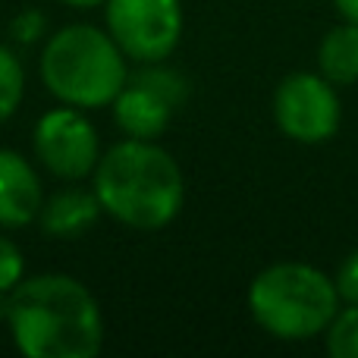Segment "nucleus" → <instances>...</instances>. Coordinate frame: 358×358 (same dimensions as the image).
I'll return each mask as SVG.
<instances>
[{
	"label": "nucleus",
	"mask_w": 358,
	"mask_h": 358,
	"mask_svg": "<svg viewBox=\"0 0 358 358\" xmlns=\"http://www.w3.org/2000/svg\"><path fill=\"white\" fill-rule=\"evenodd\" d=\"M3 315L25 358H94L104 346L98 299L69 273L25 277L6 296Z\"/></svg>",
	"instance_id": "nucleus-1"
},
{
	"label": "nucleus",
	"mask_w": 358,
	"mask_h": 358,
	"mask_svg": "<svg viewBox=\"0 0 358 358\" xmlns=\"http://www.w3.org/2000/svg\"><path fill=\"white\" fill-rule=\"evenodd\" d=\"M94 195L104 214L142 233L164 229L185 204V179L176 157L157 142L126 138L104 151L94 167Z\"/></svg>",
	"instance_id": "nucleus-2"
},
{
	"label": "nucleus",
	"mask_w": 358,
	"mask_h": 358,
	"mask_svg": "<svg viewBox=\"0 0 358 358\" xmlns=\"http://www.w3.org/2000/svg\"><path fill=\"white\" fill-rule=\"evenodd\" d=\"M41 82L60 104L94 110L110 107L129 82L126 54L98 25H63L41 50Z\"/></svg>",
	"instance_id": "nucleus-3"
},
{
	"label": "nucleus",
	"mask_w": 358,
	"mask_h": 358,
	"mask_svg": "<svg viewBox=\"0 0 358 358\" xmlns=\"http://www.w3.org/2000/svg\"><path fill=\"white\" fill-rule=\"evenodd\" d=\"M340 305L334 277L305 261H277L248 286V311L255 324L283 343L324 336Z\"/></svg>",
	"instance_id": "nucleus-4"
},
{
	"label": "nucleus",
	"mask_w": 358,
	"mask_h": 358,
	"mask_svg": "<svg viewBox=\"0 0 358 358\" xmlns=\"http://www.w3.org/2000/svg\"><path fill=\"white\" fill-rule=\"evenodd\" d=\"M273 120L299 145H324L340 132L343 104L336 85L321 73H289L273 92Z\"/></svg>",
	"instance_id": "nucleus-5"
},
{
	"label": "nucleus",
	"mask_w": 358,
	"mask_h": 358,
	"mask_svg": "<svg viewBox=\"0 0 358 358\" xmlns=\"http://www.w3.org/2000/svg\"><path fill=\"white\" fill-rule=\"evenodd\" d=\"M107 31L129 60L161 63L182 38L179 0H107Z\"/></svg>",
	"instance_id": "nucleus-6"
},
{
	"label": "nucleus",
	"mask_w": 358,
	"mask_h": 358,
	"mask_svg": "<svg viewBox=\"0 0 358 358\" xmlns=\"http://www.w3.org/2000/svg\"><path fill=\"white\" fill-rule=\"evenodd\" d=\"M31 148L41 167L57 179L79 182L92 176L101 161V138L94 132L92 120L79 107H54L35 123Z\"/></svg>",
	"instance_id": "nucleus-7"
},
{
	"label": "nucleus",
	"mask_w": 358,
	"mask_h": 358,
	"mask_svg": "<svg viewBox=\"0 0 358 358\" xmlns=\"http://www.w3.org/2000/svg\"><path fill=\"white\" fill-rule=\"evenodd\" d=\"M44 204V185L35 167L19 151L0 148V227L19 229L38 220Z\"/></svg>",
	"instance_id": "nucleus-8"
},
{
	"label": "nucleus",
	"mask_w": 358,
	"mask_h": 358,
	"mask_svg": "<svg viewBox=\"0 0 358 358\" xmlns=\"http://www.w3.org/2000/svg\"><path fill=\"white\" fill-rule=\"evenodd\" d=\"M113 120L126 132V138H145V142H157L167 132L170 120H173L176 107L157 92H151L142 82H126L123 92L113 98Z\"/></svg>",
	"instance_id": "nucleus-9"
},
{
	"label": "nucleus",
	"mask_w": 358,
	"mask_h": 358,
	"mask_svg": "<svg viewBox=\"0 0 358 358\" xmlns=\"http://www.w3.org/2000/svg\"><path fill=\"white\" fill-rule=\"evenodd\" d=\"M104 214L94 189H79V185H66V189L54 192L50 198H44L38 223L50 239H79L98 223V217Z\"/></svg>",
	"instance_id": "nucleus-10"
},
{
	"label": "nucleus",
	"mask_w": 358,
	"mask_h": 358,
	"mask_svg": "<svg viewBox=\"0 0 358 358\" xmlns=\"http://www.w3.org/2000/svg\"><path fill=\"white\" fill-rule=\"evenodd\" d=\"M317 73L336 88H346L358 82V25L343 19L340 25L321 38L317 48Z\"/></svg>",
	"instance_id": "nucleus-11"
},
{
	"label": "nucleus",
	"mask_w": 358,
	"mask_h": 358,
	"mask_svg": "<svg viewBox=\"0 0 358 358\" xmlns=\"http://www.w3.org/2000/svg\"><path fill=\"white\" fill-rule=\"evenodd\" d=\"M25 98V69L22 60L6 44H0V123L19 110Z\"/></svg>",
	"instance_id": "nucleus-12"
},
{
	"label": "nucleus",
	"mask_w": 358,
	"mask_h": 358,
	"mask_svg": "<svg viewBox=\"0 0 358 358\" xmlns=\"http://www.w3.org/2000/svg\"><path fill=\"white\" fill-rule=\"evenodd\" d=\"M324 346L330 358H358V305L336 311L330 327L324 330Z\"/></svg>",
	"instance_id": "nucleus-13"
},
{
	"label": "nucleus",
	"mask_w": 358,
	"mask_h": 358,
	"mask_svg": "<svg viewBox=\"0 0 358 358\" xmlns=\"http://www.w3.org/2000/svg\"><path fill=\"white\" fill-rule=\"evenodd\" d=\"M142 73L136 76V82H142V85H148L151 92H157L161 98H167L173 107H179L185 98H189V82H185L182 73H176V69L164 66L161 63H142Z\"/></svg>",
	"instance_id": "nucleus-14"
},
{
	"label": "nucleus",
	"mask_w": 358,
	"mask_h": 358,
	"mask_svg": "<svg viewBox=\"0 0 358 358\" xmlns=\"http://www.w3.org/2000/svg\"><path fill=\"white\" fill-rule=\"evenodd\" d=\"M25 280V258L13 239L0 233V296H10Z\"/></svg>",
	"instance_id": "nucleus-15"
},
{
	"label": "nucleus",
	"mask_w": 358,
	"mask_h": 358,
	"mask_svg": "<svg viewBox=\"0 0 358 358\" xmlns=\"http://www.w3.org/2000/svg\"><path fill=\"white\" fill-rule=\"evenodd\" d=\"M44 31H48V16H44L41 10H22L16 19L10 22V38L16 44H35L44 38Z\"/></svg>",
	"instance_id": "nucleus-16"
},
{
	"label": "nucleus",
	"mask_w": 358,
	"mask_h": 358,
	"mask_svg": "<svg viewBox=\"0 0 358 358\" xmlns=\"http://www.w3.org/2000/svg\"><path fill=\"white\" fill-rule=\"evenodd\" d=\"M334 283H336V292H340V302L343 305H358V248L346 255L340 261L334 273Z\"/></svg>",
	"instance_id": "nucleus-17"
},
{
	"label": "nucleus",
	"mask_w": 358,
	"mask_h": 358,
	"mask_svg": "<svg viewBox=\"0 0 358 358\" xmlns=\"http://www.w3.org/2000/svg\"><path fill=\"white\" fill-rule=\"evenodd\" d=\"M336 10H340V16L346 19V22H355L358 25V0H334Z\"/></svg>",
	"instance_id": "nucleus-18"
},
{
	"label": "nucleus",
	"mask_w": 358,
	"mask_h": 358,
	"mask_svg": "<svg viewBox=\"0 0 358 358\" xmlns=\"http://www.w3.org/2000/svg\"><path fill=\"white\" fill-rule=\"evenodd\" d=\"M60 3H66V6H76V10H92V6H98V3H107V0H60Z\"/></svg>",
	"instance_id": "nucleus-19"
}]
</instances>
